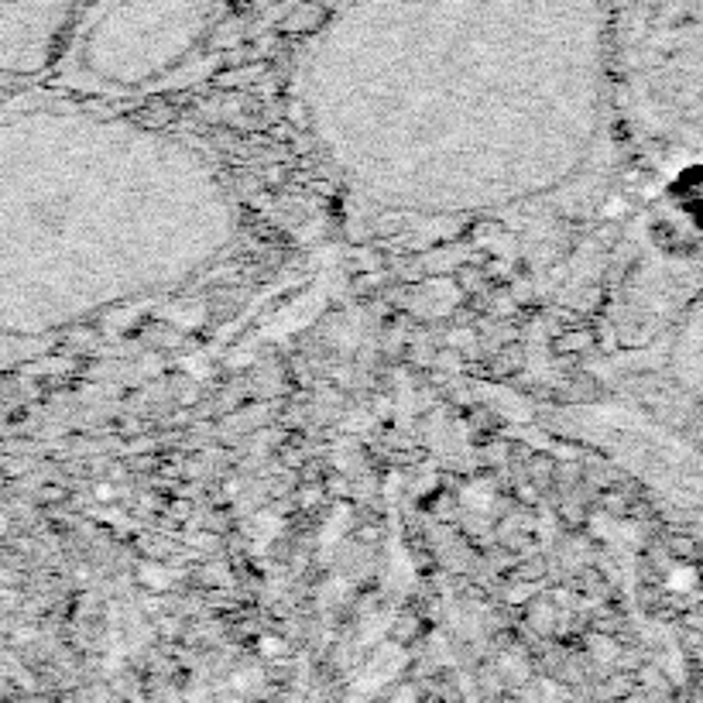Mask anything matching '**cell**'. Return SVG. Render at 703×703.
<instances>
[{"label": "cell", "instance_id": "cell-1", "mask_svg": "<svg viewBox=\"0 0 703 703\" xmlns=\"http://www.w3.org/2000/svg\"><path fill=\"white\" fill-rule=\"evenodd\" d=\"M302 59L326 162L409 213L553 193L618 110L611 0H340Z\"/></svg>", "mask_w": 703, "mask_h": 703}, {"label": "cell", "instance_id": "cell-2", "mask_svg": "<svg viewBox=\"0 0 703 703\" xmlns=\"http://www.w3.org/2000/svg\"><path fill=\"white\" fill-rule=\"evenodd\" d=\"M611 45L625 121L703 162V0H611Z\"/></svg>", "mask_w": 703, "mask_h": 703}, {"label": "cell", "instance_id": "cell-3", "mask_svg": "<svg viewBox=\"0 0 703 703\" xmlns=\"http://www.w3.org/2000/svg\"><path fill=\"white\" fill-rule=\"evenodd\" d=\"M234 0H86L69 28L76 83L145 93L175 79L230 18Z\"/></svg>", "mask_w": 703, "mask_h": 703}, {"label": "cell", "instance_id": "cell-4", "mask_svg": "<svg viewBox=\"0 0 703 703\" xmlns=\"http://www.w3.org/2000/svg\"><path fill=\"white\" fill-rule=\"evenodd\" d=\"M86 0H0V14L14 25V35L28 52L49 49L69 35Z\"/></svg>", "mask_w": 703, "mask_h": 703}]
</instances>
